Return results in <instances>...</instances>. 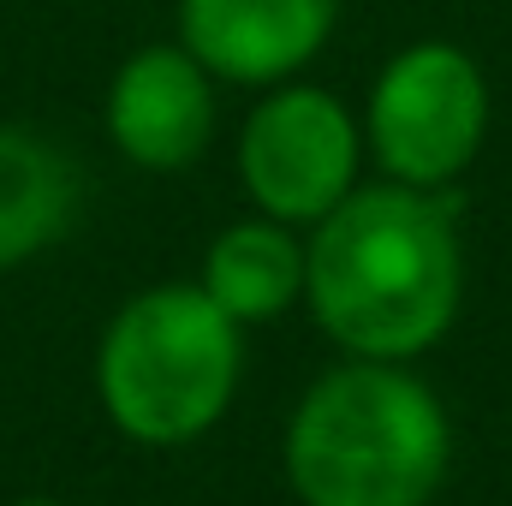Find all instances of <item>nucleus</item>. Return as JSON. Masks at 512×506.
Listing matches in <instances>:
<instances>
[{
	"label": "nucleus",
	"instance_id": "obj_1",
	"mask_svg": "<svg viewBox=\"0 0 512 506\" xmlns=\"http://www.w3.org/2000/svg\"><path fill=\"white\" fill-rule=\"evenodd\" d=\"M465 292V251L453 197L417 185L346 191L304 245V298L316 322L352 358H417L429 352Z\"/></svg>",
	"mask_w": 512,
	"mask_h": 506
},
{
	"label": "nucleus",
	"instance_id": "obj_2",
	"mask_svg": "<svg viewBox=\"0 0 512 506\" xmlns=\"http://www.w3.org/2000/svg\"><path fill=\"white\" fill-rule=\"evenodd\" d=\"M447 453L441 399L387 358L328 370L286 429V477L304 506H423Z\"/></svg>",
	"mask_w": 512,
	"mask_h": 506
},
{
	"label": "nucleus",
	"instance_id": "obj_3",
	"mask_svg": "<svg viewBox=\"0 0 512 506\" xmlns=\"http://www.w3.org/2000/svg\"><path fill=\"white\" fill-rule=\"evenodd\" d=\"M239 364V322L203 286H149L96 346V393L126 441L185 447L233 405Z\"/></svg>",
	"mask_w": 512,
	"mask_h": 506
},
{
	"label": "nucleus",
	"instance_id": "obj_4",
	"mask_svg": "<svg viewBox=\"0 0 512 506\" xmlns=\"http://www.w3.org/2000/svg\"><path fill=\"white\" fill-rule=\"evenodd\" d=\"M489 137V78L453 42H411L370 84L364 143L387 179L447 191Z\"/></svg>",
	"mask_w": 512,
	"mask_h": 506
},
{
	"label": "nucleus",
	"instance_id": "obj_5",
	"mask_svg": "<svg viewBox=\"0 0 512 506\" xmlns=\"http://www.w3.org/2000/svg\"><path fill=\"white\" fill-rule=\"evenodd\" d=\"M364 161V126L316 84H274L239 131V179L268 221L316 227Z\"/></svg>",
	"mask_w": 512,
	"mask_h": 506
},
{
	"label": "nucleus",
	"instance_id": "obj_6",
	"mask_svg": "<svg viewBox=\"0 0 512 506\" xmlns=\"http://www.w3.org/2000/svg\"><path fill=\"white\" fill-rule=\"evenodd\" d=\"M108 137L143 173H185L215 137V78L185 42L137 48L108 84Z\"/></svg>",
	"mask_w": 512,
	"mask_h": 506
},
{
	"label": "nucleus",
	"instance_id": "obj_7",
	"mask_svg": "<svg viewBox=\"0 0 512 506\" xmlns=\"http://www.w3.org/2000/svg\"><path fill=\"white\" fill-rule=\"evenodd\" d=\"M340 24V0H179V42L209 78L274 90L304 72Z\"/></svg>",
	"mask_w": 512,
	"mask_h": 506
},
{
	"label": "nucleus",
	"instance_id": "obj_8",
	"mask_svg": "<svg viewBox=\"0 0 512 506\" xmlns=\"http://www.w3.org/2000/svg\"><path fill=\"white\" fill-rule=\"evenodd\" d=\"M78 215V167L36 131L0 126V274L66 239Z\"/></svg>",
	"mask_w": 512,
	"mask_h": 506
},
{
	"label": "nucleus",
	"instance_id": "obj_9",
	"mask_svg": "<svg viewBox=\"0 0 512 506\" xmlns=\"http://www.w3.org/2000/svg\"><path fill=\"white\" fill-rule=\"evenodd\" d=\"M239 328L280 316L292 298H304V245L292 239L286 221H233L227 233H215V245L203 256V280H197Z\"/></svg>",
	"mask_w": 512,
	"mask_h": 506
},
{
	"label": "nucleus",
	"instance_id": "obj_10",
	"mask_svg": "<svg viewBox=\"0 0 512 506\" xmlns=\"http://www.w3.org/2000/svg\"><path fill=\"white\" fill-rule=\"evenodd\" d=\"M12 506H66V501H48V495H24V501H12Z\"/></svg>",
	"mask_w": 512,
	"mask_h": 506
}]
</instances>
